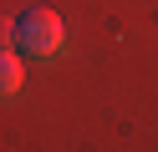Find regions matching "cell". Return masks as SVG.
I'll return each instance as SVG.
<instances>
[{
	"label": "cell",
	"instance_id": "cell-3",
	"mask_svg": "<svg viewBox=\"0 0 158 152\" xmlns=\"http://www.w3.org/2000/svg\"><path fill=\"white\" fill-rule=\"evenodd\" d=\"M15 46V20H0V51Z\"/></svg>",
	"mask_w": 158,
	"mask_h": 152
},
{
	"label": "cell",
	"instance_id": "cell-2",
	"mask_svg": "<svg viewBox=\"0 0 158 152\" xmlns=\"http://www.w3.org/2000/svg\"><path fill=\"white\" fill-rule=\"evenodd\" d=\"M21 81H26V71H21V61H15L10 51H0V101H10L15 91H21Z\"/></svg>",
	"mask_w": 158,
	"mask_h": 152
},
{
	"label": "cell",
	"instance_id": "cell-1",
	"mask_svg": "<svg viewBox=\"0 0 158 152\" xmlns=\"http://www.w3.org/2000/svg\"><path fill=\"white\" fill-rule=\"evenodd\" d=\"M61 41H66V30H61V15L56 10H26L21 20H15V51L21 56H36V61H46V56H56L61 51Z\"/></svg>",
	"mask_w": 158,
	"mask_h": 152
}]
</instances>
